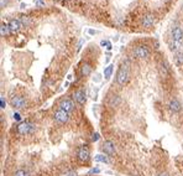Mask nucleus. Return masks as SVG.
Wrapping results in <instances>:
<instances>
[{
  "instance_id": "obj_1",
  "label": "nucleus",
  "mask_w": 183,
  "mask_h": 176,
  "mask_svg": "<svg viewBox=\"0 0 183 176\" xmlns=\"http://www.w3.org/2000/svg\"><path fill=\"white\" fill-rule=\"evenodd\" d=\"M128 76H129V67L126 63H123V65L119 67V71L116 73V82L120 84V86H124L128 81Z\"/></svg>"
},
{
  "instance_id": "obj_2",
  "label": "nucleus",
  "mask_w": 183,
  "mask_h": 176,
  "mask_svg": "<svg viewBox=\"0 0 183 176\" xmlns=\"http://www.w3.org/2000/svg\"><path fill=\"white\" fill-rule=\"evenodd\" d=\"M17 133L20 135H27V134H31V133L35 131V124L30 123V122H23L17 125L16 128Z\"/></svg>"
},
{
  "instance_id": "obj_3",
  "label": "nucleus",
  "mask_w": 183,
  "mask_h": 176,
  "mask_svg": "<svg viewBox=\"0 0 183 176\" xmlns=\"http://www.w3.org/2000/svg\"><path fill=\"white\" fill-rule=\"evenodd\" d=\"M68 118H69L68 112H66L65 109H62V108H60V109H58V110L54 113V120L57 122V123L65 124V123H67Z\"/></svg>"
},
{
  "instance_id": "obj_4",
  "label": "nucleus",
  "mask_w": 183,
  "mask_h": 176,
  "mask_svg": "<svg viewBox=\"0 0 183 176\" xmlns=\"http://www.w3.org/2000/svg\"><path fill=\"white\" fill-rule=\"evenodd\" d=\"M77 156L81 161H88L90 158V153L87 145H82L78 148V151H77Z\"/></svg>"
},
{
  "instance_id": "obj_5",
  "label": "nucleus",
  "mask_w": 183,
  "mask_h": 176,
  "mask_svg": "<svg viewBox=\"0 0 183 176\" xmlns=\"http://www.w3.org/2000/svg\"><path fill=\"white\" fill-rule=\"evenodd\" d=\"M11 107L14 109H21V108H24L25 107V99H24V97H21V96H15V97H12L11 98Z\"/></svg>"
},
{
  "instance_id": "obj_6",
  "label": "nucleus",
  "mask_w": 183,
  "mask_h": 176,
  "mask_svg": "<svg viewBox=\"0 0 183 176\" xmlns=\"http://www.w3.org/2000/svg\"><path fill=\"white\" fill-rule=\"evenodd\" d=\"M102 149H103L104 154H107L108 156H111L115 154V145L113 142H110V140H105L103 146H102Z\"/></svg>"
},
{
  "instance_id": "obj_7",
  "label": "nucleus",
  "mask_w": 183,
  "mask_h": 176,
  "mask_svg": "<svg viewBox=\"0 0 183 176\" xmlns=\"http://www.w3.org/2000/svg\"><path fill=\"white\" fill-rule=\"evenodd\" d=\"M134 53H135V56L139 58H146V57H149L150 51L146 46H137L135 48V51H134Z\"/></svg>"
},
{
  "instance_id": "obj_8",
  "label": "nucleus",
  "mask_w": 183,
  "mask_h": 176,
  "mask_svg": "<svg viewBox=\"0 0 183 176\" xmlns=\"http://www.w3.org/2000/svg\"><path fill=\"white\" fill-rule=\"evenodd\" d=\"M74 99H76L77 103L84 104V103L87 102V94H86V91H84V89L77 91V92L74 93Z\"/></svg>"
},
{
  "instance_id": "obj_9",
  "label": "nucleus",
  "mask_w": 183,
  "mask_h": 176,
  "mask_svg": "<svg viewBox=\"0 0 183 176\" xmlns=\"http://www.w3.org/2000/svg\"><path fill=\"white\" fill-rule=\"evenodd\" d=\"M61 108L62 109H65L66 112H72L73 109H74V103H73V101L72 99H68V98H66V99H63L62 102H61Z\"/></svg>"
},
{
  "instance_id": "obj_10",
  "label": "nucleus",
  "mask_w": 183,
  "mask_h": 176,
  "mask_svg": "<svg viewBox=\"0 0 183 176\" xmlns=\"http://www.w3.org/2000/svg\"><path fill=\"white\" fill-rule=\"evenodd\" d=\"M172 39H173V41H177V42H179L183 39V30L181 29V27H176V29H173Z\"/></svg>"
},
{
  "instance_id": "obj_11",
  "label": "nucleus",
  "mask_w": 183,
  "mask_h": 176,
  "mask_svg": "<svg viewBox=\"0 0 183 176\" xmlns=\"http://www.w3.org/2000/svg\"><path fill=\"white\" fill-rule=\"evenodd\" d=\"M170 109L172 112H174V113H178V112L182 110V105L177 99H173V101L170 102Z\"/></svg>"
},
{
  "instance_id": "obj_12",
  "label": "nucleus",
  "mask_w": 183,
  "mask_h": 176,
  "mask_svg": "<svg viewBox=\"0 0 183 176\" xmlns=\"http://www.w3.org/2000/svg\"><path fill=\"white\" fill-rule=\"evenodd\" d=\"M9 26H10V30H11L12 32H16V31L20 30L21 23H20L19 20H11V21H10V24H9Z\"/></svg>"
},
{
  "instance_id": "obj_13",
  "label": "nucleus",
  "mask_w": 183,
  "mask_h": 176,
  "mask_svg": "<svg viewBox=\"0 0 183 176\" xmlns=\"http://www.w3.org/2000/svg\"><path fill=\"white\" fill-rule=\"evenodd\" d=\"M153 23H155V18L152 16V15H146L145 18H144V20H142V25L144 26H152L153 25Z\"/></svg>"
},
{
  "instance_id": "obj_14",
  "label": "nucleus",
  "mask_w": 183,
  "mask_h": 176,
  "mask_svg": "<svg viewBox=\"0 0 183 176\" xmlns=\"http://www.w3.org/2000/svg\"><path fill=\"white\" fill-rule=\"evenodd\" d=\"M95 161L98 163H104V164H109V159H108V155H103V154H98L94 158Z\"/></svg>"
},
{
  "instance_id": "obj_15",
  "label": "nucleus",
  "mask_w": 183,
  "mask_h": 176,
  "mask_svg": "<svg viewBox=\"0 0 183 176\" xmlns=\"http://www.w3.org/2000/svg\"><path fill=\"white\" fill-rule=\"evenodd\" d=\"M90 72H92L90 65H88V63H84V65L82 66V74H83V76H89Z\"/></svg>"
},
{
  "instance_id": "obj_16",
  "label": "nucleus",
  "mask_w": 183,
  "mask_h": 176,
  "mask_svg": "<svg viewBox=\"0 0 183 176\" xmlns=\"http://www.w3.org/2000/svg\"><path fill=\"white\" fill-rule=\"evenodd\" d=\"M10 26L9 25H5L3 24L1 25V36H9V34H10Z\"/></svg>"
},
{
  "instance_id": "obj_17",
  "label": "nucleus",
  "mask_w": 183,
  "mask_h": 176,
  "mask_svg": "<svg viewBox=\"0 0 183 176\" xmlns=\"http://www.w3.org/2000/svg\"><path fill=\"white\" fill-rule=\"evenodd\" d=\"M113 69H114L113 65L108 66L107 68L104 69V76H105V80H109V78H110V76H111V73H113Z\"/></svg>"
},
{
  "instance_id": "obj_18",
  "label": "nucleus",
  "mask_w": 183,
  "mask_h": 176,
  "mask_svg": "<svg viewBox=\"0 0 183 176\" xmlns=\"http://www.w3.org/2000/svg\"><path fill=\"white\" fill-rule=\"evenodd\" d=\"M119 103H120V98H119L118 96H114L111 98V99L109 101V105H111V107H114V105H118Z\"/></svg>"
},
{
  "instance_id": "obj_19",
  "label": "nucleus",
  "mask_w": 183,
  "mask_h": 176,
  "mask_svg": "<svg viewBox=\"0 0 183 176\" xmlns=\"http://www.w3.org/2000/svg\"><path fill=\"white\" fill-rule=\"evenodd\" d=\"M14 176H30L29 172L25 171V170H17L15 174H14Z\"/></svg>"
},
{
  "instance_id": "obj_20",
  "label": "nucleus",
  "mask_w": 183,
  "mask_h": 176,
  "mask_svg": "<svg viewBox=\"0 0 183 176\" xmlns=\"http://www.w3.org/2000/svg\"><path fill=\"white\" fill-rule=\"evenodd\" d=\"M176 61H177L179 65H182L183 63V52H178L177 55H176Z\"/></svg>"
},
{
  "instance_id": "obj_21",
  "label": "nucleus",
  "mask_w": 183,
  "mask_h": 176,
  "mask_svg": "<svg viewBox=\"0 0 183 176\" xmlns=\"http://www.w3.org/2000/svg\"><path fill=\"white\" fill-rule=\"evenodd\" d=\"M100 45H102V46H105V47L108 48V50H110V48H111V44H110L109 41H104V40H103V41L100 42Z\"/></svg>"
},
{
  "instance_id": "obj_22",
  "label": "nucleus",
  "mask_w": 183,
  "mask_h": 176,
  "mask_svg": "<svg viewBox=\"0 0 183 176\" xmlns=\"http://www.w3.org/2000/svg\"><path fill=\"white\" fill-rule=\"evenodd\" d=\"M99 140V134L98 133H94L93 135H92V142H98Z\"/></svg>"
},
{
  "instance_id": "obj_23",
  "label": "nucleus",
  "mask_w": 183,
  "mask_h": 176,
  "mask_svg": "<svg viewBox=\"0 0 183 176\" xmlns=\"http://www.w3.org/2000/svg\"><path fill=\"white\" fill-rule=\"evenodd\" d=\"M99 172H100L99 167H94V169H92V170H90V174H99Z\"/></svg>"
},
{
  "instance_id": "obj_24",
  "label": "nucleus",
  "mask_w": 183,
  "mask_h": 176,
  "mask_svg": "<svg viewBox=\"0 0 183 176\" xmlns=\"http://www.w3.org/2000/svg\"><path fill=\"white\" fill-rule=\"evenodd\" d=\"M65 176H78V175H77V172H76V171H68Z\"/></svg>"
},
{
  "instance_id": "obj_25",
  "label": "nucleus",
  "mask_w": 183,
  "mask_h": 176,
  "mask_svg": "<svg viewBox=\"0 0 183 176\" xmlns=\"http://www.w3.org/2000/svg\"><path fill=\"white\" fill-rule=\"evenodd\" d=\"M14 119H15V120H20V119H21V115L19 114V113H15V114H14Z\"/></svg>"
},
{
  "instance_id": "obj_26",
  "label": "nucleus",
  "mask_w": 183,
  "mask_h": 176,
  "mask_svg": "<svg viewBox=\"0 0 183 176\" xmlns=\"http://www.w3.org/2000/svg\"><path fill=\"white\" fill-rule=\"evenodd\" d=\"M5 107H6V102H5V99H4V97L1 96V108L4 109Z\"/></svg>"
},
{
  "instance_id": "obj_27",
  "label": "nucleus",
  "mask_w": 183,
  "mask_h": 176,
  "mask_svg": "<svg viewBox=\"0 0 183 176\" xmlns=\"http://www.w3.org/2000/svg\"><path fill=\"white\" fill-rule=\"evenodd\" d=\"M157 176H170V175L166 174V172H162V174H160V175H157Z\"/></svg>"
},
{
  "instance_id": "obj_28",
  "label": "nucleus",
  "mask_w": 183,
  "mask_h": 176,
  "mask_svg": "<svg viewBox=\"0 0 183 176\" xmlns=\"http://www.w3.org/2000/svg\"><path fill=\"white\" fill-rule=\"evenodd\" d=\"M89 34L93 35V34H95V31H94V30H89Z\"/></svg>"
}]
</instances>
